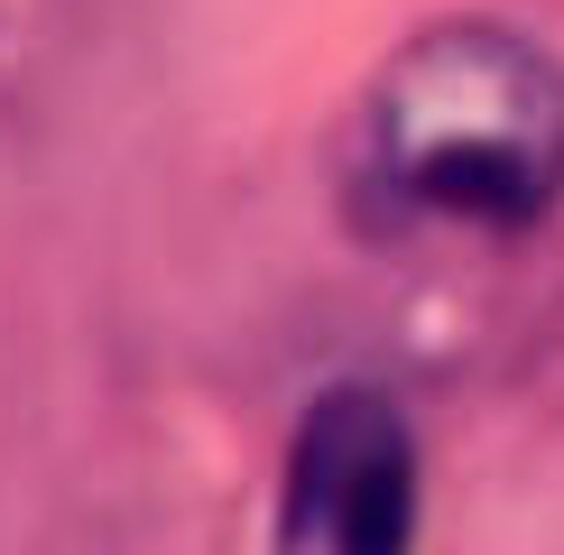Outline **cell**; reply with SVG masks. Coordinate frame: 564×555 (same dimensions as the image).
I'll use <instances>...</instances> for the list:
<instances>
[{"mask_svg":"<svg viewBox=\"0 0 564 555\" xmlns=\"http://www.w3.org/2000/svg\"><path fill=\"white\" fill-rule=\"evenodd\" d=\"M288 546L296 555H408L416 546V445L380 389H324L288 445Z\"/></svg>","mask_w":564,"mask_h":555,"instance_id":"7a4b0ae2","label":"cell"},{"mask_svg":"<svg viewBox=\"0 0 564 555\" xmlns=\"http://www.w3.org/2000/svg\"><path fill=\"white\" fill-rule=\"evenodd\" d=\"M361 185L398 222H546L564 204V65L500 19L408 37L361 102Z\"/></svg>","mask_w":564,"mask_h":555,"instance_id":"6da1fadb","label":"cell"}]
</instances>
